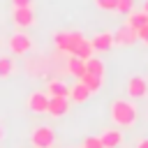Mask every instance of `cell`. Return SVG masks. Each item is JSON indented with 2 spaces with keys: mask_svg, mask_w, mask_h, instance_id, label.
<instances>
[{
  "mask_svg": "<svg viewBox=\"0 0 148 148\" xmlns=\"http://www.w3.org/2000/svg\"><path fill=\"white\" fill-rule=\"evenodd\" d=\"M104 62L99 60V58H95V56H90L88 60H86V72L88 74H95V76H104Z\"/></svg>",
  "mask_w": 148,
  "mask_h": 148,
  "instance_id": "obj_15",
  "label": "cell"
},
{
  "mask_svg": "<svg viewBox=\"0 0 148 148\" xmlns=\"http://www.w3.org/2000/svg\"><path fill=\"white\" fill-rule=\"evenodd\" d=\"M134 42H136V32H134V30H130L127 25H123V28H118V30L113 32V44L130 46V44H134Z\"/></svg>",
  "mask_w": 148,
  "mask_h": 148,
  "instance_id": "obj_8",
  "label": "cell"
},
{
  "mask_svg": "<svg viewBox=\"0 0 148 148\" xmlns=\"http://www.w3.org/2000/svg\"><path fill=\"white\" fill-rule=\"evenodd\" d=\"M72 56H76V58H81V60H88V58L92 56V44H90V39H86V37H83V39L79 42V46L74 49V53H72Z\"/></svg>",
  "mask_w": 148,
  "mask_h": 148,
  "instance_id": "obj_17",
  "label": "cell"
},
{
  "mask_svg": "<svg viewBox=\"0 0 148 148\" xmlns=\"http://www.w3.org/2000/svg\"><path fill=\"white\" fill-rule=\"evenodd\" d=\"M136 148H148V139H141V141L136 143Z\"/></svg>",
  "mask_w": 148,
  "mask_h": 148,
  "instance_id": "obj_26",
  "label": "cell"
},
{
  "mask_svg": "<svg viewBox=\"0 0 148 148\" xmlns=\"http://www.w3.org/2000/svg\"><path fill=\"white\" fill-rule=\"evenodd\" d=\"M9 49H12V53L23 56V53H28V51L32 49V42H30V37H28V35L16 32V35H12V37H9Z\"/></svg>",
  "mask_w": 148,
  "mask_h": 148,
  "instance_id": "obj_3",
  "label": "cell"
},
{
  "mask_svg": "<svg viewBox=\"0 0 148 148\" xmlns=\"http://www.w3.org/2000/svg\"><path fill=\"white\" fill-rule=\"evenodd\" d=\"M14 23L21 28H28L35 23V14L30 7H14Z\"/></svg>",
  "mask_w": 148,
  "mask_h": 148,
  "instance_id": "obj_7",
  "label": "cell"
},
{
  "mask_svg": "<svg viewBox=\"0 0 148 148\" xmlns=\"http://www.w3.org/2000/svg\"><path fill=\"white\" fill-rule=\"evenodd\" d=\"M83 148H104V146H102L99 136H88V139L83 141Z\"/></svg>",
  "mask_w": 148,
  "mask_h": 148,
  "instance_id": "obj_22",
  "label": "cell"
},
{
  "mask_svg": "<svg viewBox=\"0 0 148 148\" xmlns=\"http://www.w3.org/2000/svg\"><path fill=\"white\" fill-rule=\"evenodd\" d=\"M127 92H130V97H146V92H148V81L143 79V76H132L130 81H127Z\"/></svg>",
  "mask_w": 148,
  "mask_h": 148,
  "instance_id": "obj_5",
  "label": "cell"
},
{
  "mask_svg": "<svg viewBox=\"0 0 148 148\" xmlns=\"http://www.w3.org/2000/svg\"><path fill=\"white\" fill-rule=\"evenodd\" d=\"M30 141H32L35 148H51L53 141H56V134H53V130H51L49 125H39V127L32 130Z\"/></svg>",
  "mask_w": 148,
  "mask_h": 148,
  "instance_id": "obj_2",
  "label": "cell"
},
{
  "mask_svg": "<svg viewBox=\"0 0 148 148\" xmlns=\"http://www.w3.org/2000/svg\"><path fill=\"white\" fill-rule=\"evenodd\" d=\"M99 141H102L104 148H118L123 143V134H120V130H104Z\"/></svg>",
  "mask_w": 148,
  "mask_h": 148,
  "instance_id": "obj_9",
  "label": "cell"
},
{
  "mask_svg": "<svg viewBox=\"0 0 148 148\" xmlns=\"http://www.w3.org/2000/svg\"><path fill=\"white\" fill-rule=\"evenodd\" d=\"M0 139H2V127H0Z\"/></svg>",
  "mask_w": 148,
  "mask_h": 148,
  "instance_id": "obj_28",
  "label": "cell"
},
{
  "mask_svg": "<svg viewBox=\"0 0 148 148\" xmlns=\"http://www.w3.org/2000/svg\"><path fill=\"white\" fill-rule=\"evenodd\" d=\"M69 39H72V51H69V53H74V49L79 46V42L83 39V35H81L79 30H74V32H69Z\"/></svg>",
  "mask_w": 148,
  "mask_h": 148,
  "instance_id": "obj_23",
  "label": "cell"
},
{
  "mask_svg": "<svg viewBox=\"0 0 148 148\" xmlns=\"http://www.w3.org/2000/svg\"><path fill=\"white\" fill-rule=\"evenodd\" d=\"M46 106H49V95L46 92H32L28 97V109L32 113H46Z\"/></svg>",
  "mask_w": 148,
  "mask_h": 148,
  "instance_id": "obj_6",
  "label": "cell"
},
{
  "mask_svg": "<svg viewBox=\"0 0 148 148\" xmlns=\"http://www.w3.org/2000/svg\"><path fill=\"white\" fill-rule=\"evenodd\" d=\"M130 30H139V28H143V25H148V14L146 12H130L127 14V23H125Z\"/></svg>",
  "mask_w": 148,
  "mask_h": 148,
  "instance_id": "obj_11",
  "label": "cell"
},
{
  "mask_svg": "<svg viewBox=\"0 0 148 148\" xmlns=\"http://www.w3.org/2000/svg\"><path fill=\"white\" fill-rule=\"evenodd\" d=\"M79 81H81V83H83L90 92H97V90L102 88V76H95V74H88V72H86Z\"/></svg>",
  "mask_w": 148,
  "mask_h": 148,
  "instance_id": "obj_18",
  "label": "cell"
},
{
  "mask_svg": "<svg viewBox=\"0 0 148 148\" xmlns=\"http://www.w3.org/2000/svg\"><path fill=\"white\" fill-rule=\"evenodd\" d=\"M132 7H134V0H118L116 12H120V14H130V12H132Z\"/></svg>",
  "mask_w": 148,
  "mask_h": 148,
  "instance_id": "obj_20",
  "label": "cell"
},
{
  "mask_svg": "<svg viewBox=\"0 0 148 148\" xmlns=\"http://www.w3.org/2000/svg\"><path fill=\"white\" fill-rule=\"evenodd\" d=\"M16 72V65L12 58H0V79H7Z\"/></svg>",
  "mask_w": 148,
  "mask_h": 148,
  "instance_id": "obj_19",
  "label": "cell"
},
{
  "mask_svg": "<svg viewBox=\"0 0 148 148\" xmlns=\"http://www.w3.org/2000/svg\"><path fill=\"white\" fill-rule=\"evenodd\" d=\"M69 111V99L67 97H49V106H46V113L53 116V118H60Z\"/></svg>",
  "mask_w": 148,
  "mask_h": 148,
  "instance_id": "obj_4",
  "label": "cell"
},
{
  "mask_svg": "<svg viewBox=\"0 0 148 148\" xmlns=\"http://www.w3.org/2000/svg\"><path fill=\"white\" fill-rule=\"evenodd\" d=\"M46 92H51V97H67V95H69V86H65L62 81L53 79V81H49Z\"/></svg>",
  "mask_w": 148,
  "mask_h": 148,
  "instance_id": "obj_14",
  "label": "cell"
},
{
  "mask_svg": "<svg viewBox=\"0 0 148 148\" xmlns=\"http://www.w3.org/2000/svg\"><path fill=\"white\" fill-rule=\"evenodd\" d=\"M67 69H69V74H72V76L81 79V76L86 74V60H81V58L72 56V58L67 60Z\"/></svg>",
  "mask_w": 148,
  "mask_h": 148,
  "instance_id": "obj_13",
  "label": "cell"
},
{
  "mask_svg": "<svg viewBox=\"0 0 148 148\" xmlns=\"http://www.w3.org/2000/svg\"><path fill=\"white\" fill-rule=\"evenodd\" d=\"M12 5H14V7H30L32 0H12Z\"/></svg>",
  "mask_w": 148,
  "mask_h": 148,
  "instance_id": "obj_25",
  "label": "cell"
},
{
  "mask_svg": "<svg viewBox=\"0 0 148 148\" xmlns=\"http://www.w3.org/2000/svg\"><path fill=\"white\" fill-rule=\"evenodd\" d=\"M136 39H141L143 44H148V25H143V28L136 30Z\"/></svg>",
  "mask_w": 148,
  "mask_h": 148,
  "instance_id": "obj_24",
  "label": "cell"
},
{
  "mask_svg": "<svg viewBox=\"0 0 148 148\" xmlns=\"http://www.w3.org/2000/svg\"><path fill=\"white\" fill-rule=\"evenodd\" d=\"M143 12H146V14H148V0H146V2H143Z\"/></svg>",
  "mask_w": 148,
  "mask_h": 148,
  "instance_id": "obj_27",
  "label": "cell"
},
{
  "mask_svg": "<svg viewBox=\"0 0 148 148\" xmlns=\"http://www.w3.org/2000/svg\"><path fill=\"white\" fill-rule=\"evenodd\" d=\"M111 120L118 127H132L136 123V106L130 99H113L111 102Z\"/></svg>",
  "mask_w": 148,
  "mask_h": 148,
  "instance_id": "obj_1",
  "label": "cell"
},
{
  "mask_svg": "<svg viewBox=\"0 0 148 148\" xmlns=\"http://www.w3.org/2000/svg\"><path fill=\"white\" fill-rule=\"evenodd\" d=\"M53 42H56V49H58V51H65V53H69V51H72L69 32H56V35H53Z\"/></svg>",
  "mask_w": 148,
  "mask_h": 148,
  "instance_id": "obj_16",
  "label": "cell"
},
{
  "mask_svg": "<svg viewBox=\"0 0 148 148\" xmlns=\"http://www.w3.org/2000/svg\"><path fill=\"white\" fill-rule=\"evenodd\" d=\"M90 95H92V92H90V90H88V88H86V86L79 81L74 88H69V95H67V97H69L72 102H76V104H83V102H86Z\"/></svg>",
  "mask_w": 148,
  "mask_h": 148,
  "instance_id": "obj_12",
  "label": "cell"
},
{
  "mask_svg": "<svg viewBox=\"0 0 148 148\" xmlns=\"http://www.w3.org/2000/svg\"><path fill=\"white\" fill-rule=\"evenodd\" d=\"M90 44H92V51H109L113 46V35L111 32H99L90 39Z\"/></svg>",
  "mask_w": 148,
  "mask_h": 148,
  "instance_id": "obj_10",
  "label": "cell"
},
{
  "mask_svg": "<svg viewBox=\"0 0 148 148\" xmlns=\"http://www.w3.org/2000/svg\"><path fill=\"white\" fill-rule=\"evenodd\" d=\"M95 5H97L99 9H104V12H111V9H116L118 0H95Z\"/></svg>",
  "mask_w": 148,
  "mask_h": 148,
  "instance_id": "obj_21",
  "label": "cell"
}]
</instances>
